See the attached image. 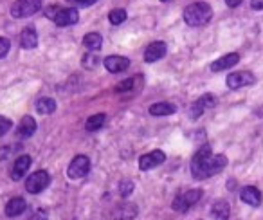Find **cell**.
<instances>
[{
  "instance_id": "6da1fadb",
  "label": "cell",
  "mask_w": 263,
  "mask_h": 220,
  "mask_svg": "<svg viewBox=\"0 0 263 220\" xmlns=\"http://www.w3.org/2000/svg\"><path fill=\"white\" fill-rule=\"evenodd\" d=\"M227 166V157L222 154H213L211 146L205 144V146L198 148L197 154L191 159V175L195 179H209V177L220 173Z\"/></svg>"
},
{
  "instance_id": "7a4b0ae2",
  "label": "cell",
  "mask_w": 263,
  "mask_h": 220,
  "mask_svg": "<svg viewBox=\"0 0 263 220\" xmlns=\"http://www.w3.org/2000/svg\"><path fill=\"white\" fill-rule=\"evenodd\" d=\"M213 19V9L208 2H195L184 9V20L191 27H202Z\"/></svg>"
},
{
  "instance_id": "3957f363",
  "label": "cell",
  "mask_w": 263,
  "mask_h": 220,
  "mask_svg": "<svg viewBox=\"0 0 263 220\" xmlns=\"http://www.w3.org/2000/svg\"><path fill=\"white\" fill-rule=\"evenodd\" d=\"M45 15L60 27H67V26H74L80 20V13L76 8H58V6H49L45 9Z\"/></svg>"
},
{
  "instance_id": "277c9868",
  "label": "cell",
  "mask_w": 263,
  "mask_h": 220,
  "mask_svg": "<svg viewBox=\"0 0 263 220\" xmlns=\"http://www.w3.org/2000/svg\"><path fill=\"white\" fill-rule=\"evenodd\" d=\"M49 184H51V175H49L45 170H38V172L31 173L26 179V190H27V193L36 195V193H42Z\"/></svg>"
},
{
  "instance_id": "5b68a950",
  "label": "cell",
  "mask_w": 263,
  "mask_h": 220,
  "mask_svg": "<svg viewBox=\"0 0 263 220\" xmlns=\"http://www.w3.org/2000/svg\"><path fill=\"white\" fill-rule=\"evenodd\" d=\"M42 9V0H16L11 6V15L15 19H27Z\"/></svg>"
},
{
  "instance_id": "8992f818",
  "label": "cell",
  "mask_w": 263,
  "mask_h": 220,
  "mask_svg": "<svg viewBox=\"0 0 263 220\" xmlns=\"http://www.w3.org/2000/svg\"><path fill=\"white\" fill-rule=\"evenodd\" d=\"M88 172H90V159L87 155H76L67 168V175L72 180L83 179V177L88 175Z\"/></svg>"
},
{
  "instance_id": "52a82bcc",
  "label": "cell",
  "mask_w": 263,
  "mask_h": 220,
  "mask_svg": "<svg viewBox=\"0 0 263 220\" xmlns=\"http://www.w3.org/2000/svg\"><path fill=\"white\" fill-rule=\"evenodd\" d=\"M200 198H202V190H190V191H186V193H180V195H177L175 200H173V209L179 213H186L187 209L193 204H197Z\"/></svg>"
},
{
  "instance_id": "ba28073f",
  "label": "cell",
  "mask_w": 263,
  "mask_h": 220,
  "mask_svg": "<svg viewBox=\"0 0 263 220\" xmlns=\"http://www.w3.org/2000/svg\"><path fill=\"white\" fill-rule=\"evenodd\" d=\"M166 161V155L162 150H154L150 154H144L139 157V168L143 172H148V170H154L157 166H161L162 162Z\"/></svg>"
},
{
  "instance_id": "9c48e42d",
  "label": "cell",
  "mask_w": 263,
  "mask_h": 220,
  "mask_svg": "<svg viewBox=\"0 0 263 220\" xmlns=\"http://www.w3.org/2000/svg\"><path fill=\"white\" fill-rule=\"evenodd\" d=\"M216 98L215 96H211V94H204V96H200V98L197 99V101L191 105V110H190V116L193 119H197V118H200L202 114H204L205 110L208 108H213V106H216Z\"/></svg>"
},
{
  "instance_id": "30bf717a",
  "label": "cell",
  "mask_w": 263,
  "mask_h": 220,
  "mask_svg": "<svg viewBox=\"0 0 263 220\" xmlns=\"http://www.w3.org/2000/svg\"><path fill=\"white\" fill-rule=\"evenodd\" d=\"M252 83H254V76L249 70H238V72H233L227 76V87L233 88V90L241 87H249Z\"/></svg>"
},
{
  "instance_id": "8fae6325",
  "label": "cell",
  "mask_w": 263,
  "mask_h": 220,
  "mask_svg": "<svg viewBox=\"0 0 263 220\" xmlns=\"http://www.w3.org/2000/svg\"><path fill=\"white\" fill-rule=\"evenodd\" d=\"M103 65H105V69L108 70V72L117 74V72H123V70H126L128 67H130V60H128L126 56L114 54V56H106Z\"/></svg>"
},
{
  "instance_id": "7c38bea8",
  "label": "cell",
  "mask_w": 263,
  "mask_h": 220,
  "mask_svg": "<svg viewBox=\"0 0 263 220\" xmlns=\"http://www.w3.org/2000/svg\"><path fill=\"white\" fill-rule=\"evenodd\" d=\"M240 198L245 204L251 206V208H259L263 200V195L256 186H245V188H241V191H240Z\"/></svg>"
},
{
  "instance_id": "4fadbf2b",
  "label": "cell",
  "mask_w": 263,
  "mask_h": 220,
  "mask_svg": "<svg viewBox=\"0 0 263 220\" xmlns=\"http://www.w3.org/2000/svg\"><path fill=\"white\" fill-rule=\"evenodd\" d=\"M166 56V44L164 42H154L146 47L144 51V62L146 63H155L159 60H162Z\"/></svg>"
},
{
  "instance_id": "5bb4252c",
  "label": "cell",
  "mask_w": 263,
  "mask_h": 220,
  "mask_svg": "<svg viewBox=\"0 0 263 220\" xmlns=\"http://www.w3.org/2000/svg\"><path fill=\"white\" fill-rule=\"evenodd\" d=\"M238 62H240V54H238V52H229V54L215 60V62L211 63V70L213 72H222V70H227V69H231V67H234Z\"/></svg>"
},
{
  "instance_id": "9a60e30c",
  "label": "cell",
  "mask_w": 263,
  "mask_h": 220,
  "mask_svg": "<svg viewBox=\"0 0 263 220\" xmlns=\"http://www.w3.org/2000/svg\"><path fill=\"white\" fill-rule=\"evenodd\" d=\"M143 87V74H137V76H132L128 80L121 81L116 85V92L117 94H123V92H139Z\"/></svg>"
},
{
  "instance_id": "2e32d148",
  "label": "cell",
  "mask_w": 263,
  "mask_h": 220,
  "mask_svg": "<svg viewBox=\"0 0 263 220\" xmlns=\"http://www.w3.org/2000/svg\"><path fill=\"white\" fill-rule=\"evenodd\" d=\"M31 162L33 159L29 155H20L15 162H13V170H11V179L13 180H20L24 175L27 173V170L31 168Z\"/></svg>"
},
{
  "instance_id": "e0dca14e",
  "label": "cell",
  "mask_w": 263,
  "mask_h": 220,
  "mask_svg": "<svg viewBox=\"0 0 263 220\" xmlns=\"http://www.w3.org/2000/svg\"><path fill=\"white\" fill-rule=\"evenodd\" d=\"M137 216V206L136 204H121L114 208L110 218L112 220H132Z\"/></svg>"
},
{
  "instance_id": "ac0fdd59",
  "label": "cell",
  "mask_w": 263,
  "mask_h": 220,
  "mask_svg": "<svg viewBox=\"0 0 263 220\" xmlns=\"http://www.w3.org/2000/svg\"><path fill=\"white\" fill-rule=\"evenodd\" d=\"M34 132H36V121H34L31 116H24L18 129H16V136L22 137V139H27V137H31Z\"/></svg>"
},
{
  "instance_id": "d6986e66",
  "label": "cell",
  "mask_w": 263,
  "mask_h": 220,
  "mask_svg": "<svg viewBox=\"0 0 263 220\" xmlns=\"http://www.w3.org/2000/svg\"><path fill=\"white\" fill-rule=\"evenodd\" d=\"M20 45H22V49H27V51L36 47L38 34L34 27H26V29H22V33H20Z\"/></svg>"
},
{
  "instance_id": "ffe728a7",
  "label": "cell",
  "mask_w": 263,
  "mask_h": 220,
  "mask_svg": "<svg viewBox=\"0 0 263 220\" xmlns=\"http://www.w3.org/2000/svg\"><path fill=\"white\" fill-rule=\"evenodd\" d=\"M26 208H27L26 200H24L22 197H15L6 204V215H8L9 218H15V216L22 215V213L26 211Z\"/></svg>"
},
{
  "instance_id": "44dd1931",
  "label": "cell",
  "mask_w": 263,
  "mask_h": 220,
  "mask_svg": "<svg viewBox=\"0 0 263 220\" xmlns=\"http://www.w3.org/2000/svg\"><path fill=\"white\" fill-rule=\"evenodd\" d=\"M211 216L213 220H229L231 216V208L226 200H216L211 208Z\"/></svg>"
},
{
  "instance_id": "7402d4cb",
  "label": "cell",
  "mask_w": 263,
  "mask_h": 220,
  "mask_svg": "<svg viewBox=\"0 0 263 220\" xmlns=\"http://www.w3.org/2000/svg\"><path fill=\"white\" fill-rule=\"evenodd\" d=\"M175 112H177V106L168 101L154 103V105L150 106L152 116H172V114H175Z\"/></svg>"
},
{
  "instance_id": "603a6c76",
  "label": "cell",
  "mask_w": 263,
  "mask_h": 220,
  "mask_svg": "<svg viewBox=\"0 0 263 220\" xmlns=\"http://www.w3.org/2000/svg\"><path fill=\"white\" fill-rule=\"evenodd\" d=\"M83 45L88 49V51H92V52L99 51V49H101V45H103L101 34H99V33H88V34H85Z\"/></svg>"
},
{
  "instance_id": "cb8c5ba5",
  "label": "cell",
  "mask_w": 263,
  "mask_h": 220,
  "mask_svg": "<svg viewBox=\"0 0 263 220\" xmlns=\"http://www.w3.org/2000/svg\"><path fill=\"white\" fill-rule=\"evenodd\" d=\"M36 110L42 116H49L56 110V101L52 98H40L36 101Z\"/></svg>"
},
{
  "instance_id": "d4e9b609",
  "label": "cell",
  "mask_w": 263,
  "mask_h": 220,
  "mask_svg": "<svg viewBox=\"0 0 263 220\" xmlns=\"http://www.w3.org/2000/svg\"><path fill=\"white\" fill-rule=\"evenodd\" d=\"M105 121H106L105 114L90 116V118L87 119V125H85V129H87L88 132H96V130H99V129H103V126H105Z\"/></svg>"
},
{
  "instance_id": "484cf974",
  "label": "cell",
  "mask_w": 263,
  "mask_h": 220,
  "mask_svg": "<svg viewBox=\"0 0 263 220\" xmlns=\"http://www.w3.org/2000/svg\"><path fill=\"white\" fill-rule=\"evenodd\" d=\"M126 11L124 9H121V8H116V9H112V11L108 13V20H110V24L112 26H121V24L126 20Z\"/></svg>"
},
{
  "instance_id": "4316f807",
  "label": "cell",
  "mask_w": 263,
  "mask_h": 220,
  "mask_svg": "<svg viewBox=\"0 0 263 220\" xmlns=\"http://www.w3.org/2000/svg\"><path fill=\"white\" fill-rule=\"evenodd\" d=\"M134 180L132 179H123L119 182V195L121 197H130L132 193H134Z\"/></svg>"
},
{
  "instance_id": "83f0119b",
  "label": "cell",
  "mask_w": 263,
  "mask_h": 220,
  "mask_svg": "<svg viewBox=\"0 0 263 220\" xmlns=\"http://www.w3.org/2000/svg\"><path fill=\"white\" fill-rule=\"evenodd\" d=\"M98 62H99L98 56L92 54V51L88 52V54L83 56V67H85V69H94V67L98 65Z\"/></svg>"
},
{
  "instance_id": "f1b7e54d",
  "label": "cell",
  "mask_w": 263,
  "mask_h": 220,
  "mask_svg": "<svg viewBox=\"0 0 263 220\" xmlns=\"http://www.w3.org/2000/svg\"><path fill=\"white\" fill-rule=\"evenodd\" d=\"M11 129H13V123H11V119L4 118V116H0V137H2V136H6V134H8Z\"/></svg>"
},
{
  "instance_id": "f546056e",
  "label": "cell",
  "mask_w": 263,
  "mask_h": 220,
  "mask_svg": "<svg viewBox=\"0 0 263 220\" xmlns=\"http://www.w3.org/2000/svg\"><path fill=\"white\" fill-rule=\"evenodd\" d=\"M9 49H11V42H9L8 38L0 36V60H2L6 54H8Z\"/></svg>"
},
{
  "instance_id": "4dcf8cb0",
  "label": "cell",
  "mask_w": 263,
  "mask_h": 220,
  "mask_svg": "<svg viewBox=\"0 0 263 220\" xmlns=\"http://www.w3.org/2000/svg\"><path fill=\"white\" fill-rule=\"evenodd\" d=\"M72 2H74L76 6H81V8H88V6L96 4L98 0H72Z\"/></svg>"
},
{
  "instance_id": "1f68e13d",
  "label": "cell",
  "mask_w": 263,
  "mask_h": 220,
  "mask_svg": "<svg viewBox=\"0 0 263 220\" xmlns=\"http://www.w3.org/2000/svg\"><path fill=\"white\" fill-rule=\"evenodd\" d=\"M251 8L254 11H261L263 9V0H251Z\"/></svg>"
},
{
  "instance_id": "d6a6232c",
  "label": "cell",
  "mask_w": 263,
  "mask_h": 220,
  "mask_svg": "<svg viewBox=\"0 0 263 220\" xmlns=\"http://www.w3.org/2000/svg\"><path fill=\"white\" fill-rule=\"evenodd\" d=\"M31 220H47V213H45L44 209H40V211H36V215H34Z\"/></svg>"
},
{
  "instance_id": "836d02e7",
  "label": "cell",
  "mask_w": 263,
  "mask_h": 220,
  "mask_svg": "<svg viewBox=\"0 0 263 220\" xmlns=\"http://www.w3.org/2000/svg\"><path fill=\"white\" fill-rule=\"evenodd\" d=\"M241 2H243V0H226V4L229 6V8H238Z\"/></svg>"
},
{
  "instance_id": "e575fe53",
  "label": "cell",
  "mask_w": 263,
  "mask_h": 220,
  "mask_svg": "<svg viewBox=\"0 0 263 220\" xmlns=\"http://www.w3.org/2000/svg\"><path fill=\"white\" fill-rule=\"evenodd\" d=\"M161 2H170V0H161Z\"/></svg>"
}]
</instances>
